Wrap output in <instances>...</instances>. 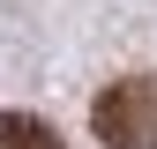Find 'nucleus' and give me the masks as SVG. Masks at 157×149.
Here are the masks:
<instances>
[{
	"instance_id": "2",
	"label": "nucleus",
	"mask_w": 157,
	"mask_h": 149,
	"mask_svg": "<svg viewBox=\"0 0 157 149\" xmlns=\"http://www.w3.org/2000/svg\"><path fill=\"white\" fill-rule=\"evenodd\" d=\"M0 149H67V142L30 112H0Z\"/></svg>"
},
{
	"instance_id": "1",
	"label": "nucleus",
	"mask_w": 157,
	"mask_h": 149,
	"mask_svg": "<svg viewBox=\"0 0 157 149\" xmlns=\"http://www.w3.org/2000/svg\"><path fill=\"white\" fill-rule=\"evenodd\" d=\"M90 127L105 149H157V74H120L97 89Z\"/></svg>"
}]
</instances>
